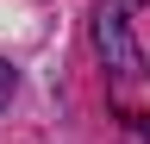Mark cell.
Here are the masks:
<instances>
[{
    "label": "cell",
    "mask_w": 150,
    "mask_h": 144,
    "mask_svg": "<svg viewBox=\"0 0 150 144\" xmlns=\"http://www.w3.org/2000/svg\"><path fill=\"white\" fill-rule=\"evenodd\" d=\"M94 50H100V63L112 75H125V82L144 75V50L131 38V19H125L119 0H100V6H94Z\"/></svg>",
    "instance_id": "obj_1"
},
{
    "label": "cell",
    "mask_w": 150,
    "mask_h": 144,
    "mask_svg": "<svg viewBox=\"0 0 150 144\" xmlns=\"http://www.w3.org/2000/svg\"><path fill=\"white\" fill-rule=\"evenodd\" d=\"M13 82H19V75H13V63H0V106H6V94H13Z\"/></svg>",
    "instance_id": "obj_2"
}]
</instances>
